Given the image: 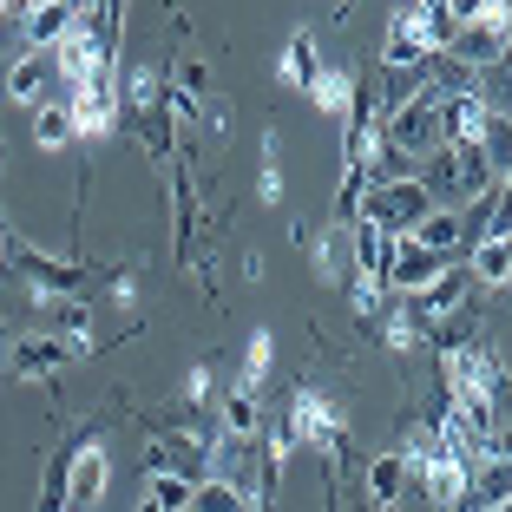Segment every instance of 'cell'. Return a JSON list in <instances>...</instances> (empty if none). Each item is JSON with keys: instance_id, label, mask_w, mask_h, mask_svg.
<instances>
[{"instance_id": "cell-8", "label": "cell", "mask_w": 512, "mask_h": 512, "mask_svg": "<svg viewBox=\"0 0 512 512\" xmlns=\"http://www.w3.org/2000/svg\"><path fill=\"white\" fill-rule=\"evenodd\" d=\"M414 493H421L434 512L467 506V493H473V467H467V460H453V453L440 447L434 460H421V467H414Z\"/></svg>"}, {"instance_id": "cell-15", "label": "cell", "mask_w": 512, "mask_h": 512, "mask_svg": "<svg viewBox=\"0 0 512 512\" xmlns=\"http://www.w3.org/2000/svg\"><path fill=\"white\" fill-rule=\"evenodd\" d=\"M322 66H329V60H322L316 33H289V40H283V53H276V79H283L289 92H309Z\"/></svg>"}, {"instance_id": "cell-25", "label": "cell", "mask_w": 512, "mask_h": 512, "mask_svg": "<svg viewBox=\"0 0 512 512\" xmlns=\"http://www.w3.org/2000/svg\"><path fill=\"white\" fill-rule=\"evenodd\" d=\"M309 270H316V283H335V276H342V243H335V230L309 243Z\"/></svg>"}, {"instance_id": "cell-6", "label": "cell", "mask_w": 512, "mask_h": 512, "mask_svg": "<svg viewBox=\"0 0 512 512\" xmlns=\"http://www.w3.org/2000/svg\"><path fill=\"white\" fill-rule=\"evenodd\" d=\"M381 145H388L407 171L421 165L427 151H440V119H434V99H427V86H421V99H414V106H401L388 125H381Z\"/></svg>"}, {"instance_id": "cell-23", "label": "cell", "mask_w": 512, "mask_h": 512, "mask_svg": "<svg viewBox=\"0 0 512 512\" xmlns=\"http://www.w3.org/2000/svg\"><path fill=\"white\" fill-rule=\"evenodd\" d=\"M276 151H283V138H263V171H256V197H263V204H270V211H276V204H283V165H276Z\"/></svg>"}, {"instance_id": "cell-5", "label": "cell", "mask_w": 512, "mask_h": 512, "mask_svg": "<svg viewBox=\"0 0 512 512\" xmlns=\"http://www.w3.org/2000/svg\"><path fill=\"white\" fill-rule=\"evenodd\" d=\"M7 270H14L20 283H33L40 302H53V296H79V283L92 276V263L53 256V250H40V243H20V250H7Z\"/></svg>"}, {"instance_id": "cell-10", "label": "cell", "mask_w": 512, "mask_h": 512, "mask_svg": "<svg viewBox=\"0 0 512 512\" xmlns=\"http://www.w3.org/2000/svg\"><path fill=\"white\" fill-rule=\"evenodd\" d=\"M60 92V66H53V53H14V66H7V99L14 106H40V99H53Z\"/></svg>"}, {"instance_id": "cell-16", "label": "cell", "mask_w": 512, "mask_h": 512, "mask_svg": "<svg viewBox=\"0 0 512 512\" xmlns=\"http://www.w3.org/2000/svg\"><path fill=\"white\" fill-rule=\"evenodd\" d=\"M407 243L434 250L440 263H460V256H467V230H460V211H427L421 224H414V237H407Z\"/></svg>"}, {"instance_id": "cell-13", "label": "cell", "mask_w": 512, "mask_h": 512, "mask_svg": "<svg viewBox=\"0 0 512 512\" xmlns=\"http://www.w3.org/2000/svg\"><path fill=\"white\" fill-rule=\"evenodd\" d=\"M355 86H362V73H355V66H322L316 86L302 92V99H309V106H316L322 119L348 125V112H355Z\"/></svg>"}, {"instance_id": "cell-11", "label": "cell", "mask_w": 512, "mask_h": 512, "mask_svg": "<svg viewBox=\"0 0 512 512\" xmlns=\"http://www.w3.org/2000/svg\"><path fill=\"white\" fill-rule=\"evenodd\" d=\"M394 243H401V237H388V230H375V224H348V263H355V283L388 289Z\"/></svg>"}, {"instance_id": "cell-26", "label": "cell", "mask_w": 512, "mask_h": 512, "mask_svg": "<svg viewBox=\"0 0 512 512\" xmlns=\"http://www.w3.org/2000/svg\"><path fill=\"white\" fill-rule=\"evenodd\" d=\"M145 499H151L158 512H191V486H184V480H151Z\"/></svg>"}, {"instance_id": "cell-4", "label": "cell", "mask_w": 512, "mask_h": 512, "mask_svg": "<svg viewBox=\"0 0 512 512\" xmlns=\"http://www.w3.org/2000/svg\"><path fill=\"white\" fill-rule=\"evenodd\" d=\"M86 355H92V342H60V335L27 329L14 342V355H7V375L27 381V388H53V381H60L73 362H86Z\"/></svg>"}, {"instance_id": "cell-22", "label": "cell", "mask_w": 512, "mask_h": 512, "mask_svg": "<svg viewBox=\"0 0 512 512\" xmlns=\"http://www.w3.org/2000/svg\"><path fill=\"white\" fill-rule=\"evenodd\" d=\"M40 512H73L66 506V447L46 453V473H40Z\"/></svg>"}, {"instance_id": "cell-9", "label": "cell", "mask_w": 512, "mask_h": 512, "mask_svg": "<svg viewBox=\"0 0 512 512\" xmlns=\"http://www.w3.org/2000/svg\"><path fill=\"white\" fill-rule=\"evenodd\" d=\"M73 33V0H33L20 7V53H53Z\"/></svg>"}, {"instance_id": "cell-18", "label": "cell", "mask_w": 512, "mask_h": 512, "mask_svg": "<svg viewBox=\"0 0 512 512\" xmlns=\"http://www.w3.org/2000/svg\"><path fill=\"white\" fill-rule=\"evenodd\" d=\"M119 125L151 151V158H158V165H165L171 151H178V125L165 119V106H151V112H119Z\"/></svg>"}, {"instance_id": "cell-17", "label": "cell", "mask_w": 512, "mask_h": 512, "mask_svg": "<svg viewBox=\"0 0 512 512\" xmlns=\"http://www.w3.org/2000/svg\"><path fill=\"white\" fill-rule=\"evenodd\" d=\"M211 434L256 440V434H263V394H237V388H230L224 401H217V427H211Z\"/></svg>"}, {"instance_id": "cell-24", "label": "cell", "mask_w": 512, "mask_h": 512, "mask_svg": "<svg viewBox=\"0 0 512 512\" xmlns=\"http://www.w3.org/2000/svg\"><path fill=\"white\" fill-rule=\"evenodd\" d=\"M165 86L204 106V99H211V66H204V60H184V66H171V73H165Z\"/></svg>"}, {"instance_id": "cell-28", "label": "cell", "mask_w": 512, "mask_h": 512, "mask_svg": "<svg viewBox=\"0 0 512 512\" xmlns=\"http://www.w3.org/2000/svg\"><path fill=\"white\" fill-rule=\"evenodd\" d=\"M7 250H14V243H7V224H0V270H7Z\"/></svg>"}, {"instance_id": "cell-21", "label": "cell", "mask_w": 512, "mask_h": 512, "mask_svg": "<svg viewBox=\"0 0 512 512\" xmlns=\"http://www.w3.org/2000/svg\"><path fill=\"white\" fill-rule=\"evenodd\" d=\"M191 512H263V506H250V499H243L237 486H224V480H197L191 486Z\"/></svg>"}, {"instance_id": "cell-1", "label": "cell", "mask_w": 512, "mask_h": 512, "mask_svg": "<svg viewBox=\"0 0 512 512\" xmlns=\"http://www.w3.org/2000/svg\"><path fill=\"white\" fill-rule=\"evenodd\" d=\"M414 184L427 191L434 211H460V204H473L480 191H493V184H506V178L486 171L480 145H440V151H427L421 165H414Z\"/></svg>"}, {"instance_id": "cell-14", "label": "cell", "mask_w": 512, "mask_h": 512, "mask_svg": "<svg viewBox=\"0 0 512 512\" xmlns=\"http://www.w3.org/2000/svg\"><path fill=\"white\" fill-rule=\"evenodd\" d=\"M447 270L434 250H421V243H394V263H388V296H414V289H427L434 276Z\"/></svg>"}, {"instance_id": "cell-20", "label": "cell", "mask_w": 512, "mask_h": 512, "mask_svg": "<svg viewBox=\"0 0 512 512\" xmlns=\"http://www.w3.org/2000/svg\"><path fill=\"white\" fill-rule=\"evenodd\" d=\"M33 145L40 151H66L73 145V112H66L60 99H40V106H33Z\"/></svg>"}, {"instance_id": "cell-7", "label": "cell", "mask_w": 512, "mask_h": 512, "mask_svg": "<svg viewBox=\"0 0 512 512\" xmlns=\"http://www.w3.org/2000/svg\"><path fill=\"white\" fill-rule=\"evenodd\" d=\"M106 486H112V453L99 447V440H73V447H66V506L92 512L106 499Z\"/></svg>"}, {"instance_id": "cell-27", "label": "cell", "mask_w": 512, "mask_h": 512, "mask_svg": "<svg viewBox=\"0 0 512 512\" xmlns=\"http://www.w3.org/2000/svg\"><path fill=\"white\" fill-rule=\"evenodd\" d=\"M204 125H211V132H230V106H217V99H211V106H204Z\"/></svg>"}, {"instance_id": "cell-3", "label": "cell", "mask_w": 512, "mask_h": 512, "mask_svg": "<svg viewBox=\"0 0 512 512\" xmlns=\"http://www.w3.org/2000/svg\"><path fill=\"white\" fill-rule=\"evenodd\" d=\"M211 440L217 434H178V427H165V434L145 440V480H211Z\"/></svg>"}, {"instance_id": "cell-12", "label": "cell", "mask_w": 512, "mask_h": 512, "mask_svg": "<svg viewBox=\"0 0 512 512\" xmlns=\"http://www.w3.org/2000/svg\"><path fill=\"white\" fill-rule=\"evenodd\" d=\"M362 486H368V506H375V512H394L407 493H414V467H407L401 453L388 447V453H375V460H368Z\"/></svg>"}, {"instance_id": "cell-19", "label": "cell", "mask_w": 512, "mask_h": 512, "mask_svg": "<svg viewBox=\"0 0 512 512\" xmlns=\"http://www.w3.org/2000/svg\"><path fill=\"white\" fill-rule=\"evenodd\" d=\"M270 362H276V335H270V329H250V342H243V362H237V381H230V388H237V394H263Z\"/></svg>"}, {"instance_id": "cell-2", "label": "cell", "mask_w": 512, "mask_h": 512, "mask_svg": "<svg viewBox=\"0 0 512 512\" xmlns=\"http://www.w3.org/2000/svg\"><path fill=\"white\" fill-rule=\"evenodd\" d=\"M276 434L289 440V447H316L322 460H342V440H348V414L329 401L322 388H296L283 401V414H276Z\"/></svg>"}]
</instances>
